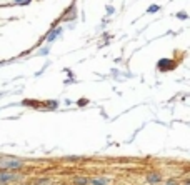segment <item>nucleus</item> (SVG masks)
<instances>
[{"label": "nucleus", "instance_id": "nucleus-3", "mask_svg": "<svg viewBox=\"0 0 190 185\" xmlns=\"http://www.w3.org/2000/svg\"><path fill=\"white\" fill-rule=\"evenodd\" d=\"M59 33H60V28H55V30H52V32L47 35V40H48V42H52V40H54L57 35H59Z\"/></svg>", "mask_w": 190, "mask_h": 185}, {"label": "nucleus", "instance_id": "nucleus-1", "mask_svg": "<svg viewBox=\"0 0 190 185\" xmlns=\"http://www.w3.org/2000/svg\"><path fill=\"white\" fill-rule=\"evenodd\" d=\"M23 165L22 160L17 159H0V170H19L20 167Z\"/></svg>", "mask_w": 190, "mask_h": 185}, {"label": "nucleus", "instance_id": "nucleus-6", "mask_svg": "<svg viewBox=\"0 0 190 185\" xmlns=\"http://www.w3.org/2000/svg\"><path fill=\"white\" fill-rule=\"evenodd\" d=\"M158 8H160L158 5H150V7H149V12H157Z\"/></svg>", "mask_w": 190, "mask_h": 185}, {"label": "nucleus", "instance_id": "nucleus-2", "mask_svg": "<svg viewBox=\"0 0 190 185\" xmlns=\"http://www.w3.org/2000/svg\"><path fill=\"white\" fill-rule=\"evenodd\" d=\"M110 180L105 179V177H97V179L92 180V185H109Z\"/></svg>", "mask_w": 190, "mask_h": 185}, {"label": "nucleus", "instance_id": "nucleus-7", "mask_svg": "<svg viewBox=\"0 0 190 185\" xmlns=\"http://www.w3.org/2000/svg\"><path fill=\"white\" fill-rule=\"evenodd\" d=\"M165 185H178V184H177V182H173V180H169Z\"/></svg>", "mask_w": 190, "mask_h": 185}, {"label": "nucleus", "instance_id": "nucleus-5", "mask_svg": "<svg viewBox=\"0 0 190 185\" xmlns=\"http://www.w3.org/2000/svg\"><path fill=\"white\" fill-rule=\"evenodd\" d=\"M75 184H77V185H87L88 184V179H85V177H83V179H75Z\"/></svg>", "mask_w": 190, "mask_h": 185}, {"label": "nucleus", "instance_id": "nucleus-8", "mask_svg": "<svg viewBox=\"0 0 190 185\" xmlns=\"http://www.w3.org/2000/svg\"><path fill=\"white\" fill-rule=\"evenodd\" d=\"M85 104H87V100H83V99L78 100V105H85Z\"/></svg>", "mask_w": 190, "mask_h": 185}, {"label": "nucleus", "instance_id": "nucleus-4", "mask_svg": "<svg viewBox=\"0 0 190 185\" xmlns=\"http://www.w3.org/2000/svg\"><path fill=\"white\" fill-rule=\"evenodd\" d=\"M149 180L152 182V184H157V182L160 180V175H157V173H152V175H149Z\"/></svg>", "mask_w": 190, "mask_h": 185}]
</instances>
